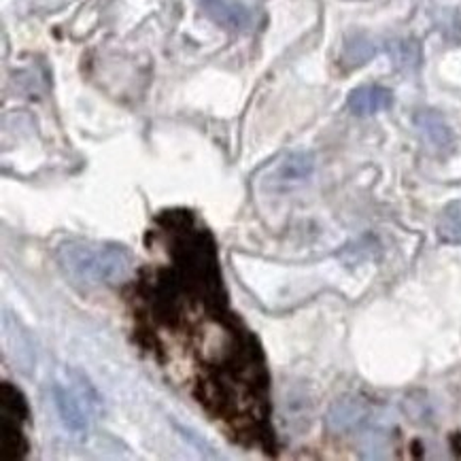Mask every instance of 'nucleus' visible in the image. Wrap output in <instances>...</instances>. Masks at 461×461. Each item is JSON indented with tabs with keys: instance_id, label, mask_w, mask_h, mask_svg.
Instances as JSON below:
<instances>
[{
	"instance_id": "obj_1",
	"label": "nucleus",
	"mask_w": 461,
	"mask_h": 461,
	"mask_svg": "<svg viewBox=\"0 0 461 461\" xmlns=\"http://www.w3.org/2000/svg\"><path fill=\"white\" fill-rule=\"evenodd\" d=\"M64 275L79 287L120 285L132 273V253L123 245L94 240H64L58 245Z\"/></svg>"
},
{
	"instance_id": "obj_2",
	"label": "nucleus",
	"mask_w": 461,
	"mask_h": 461,
	"mask_svg": "<svg viewBox=\"0 0 461 461\" xmlns=\"http://www.w3.org/2000/svg\"><path fill=\"white\" fill-rule=\"evenodd\" d=\"M53 402L58 415L73 434H84L98 409V393L79 370H64V376L53 383Z\"/></svg>"
},
{
	"instance_id": "obj_3",
	"label": "nucleus",
	"mask_w": 461,
	"mask_h": 461,
	"mask_svg": "<svg viewBox=\"0 0 461 461\" xmlns=\"http://www.w3.org/2000/svg\"><path fill=\"white\" fill-rule=\"evenodd\" d=\"M200 7L212 22L232 32L249 31L253 14L240 0H200Z\"/></svg>"
},
{
	"instance_id": "obj_4",
	"label": "nucleus",
	"mask_w": 461,
	"mask_h": 461,
	"mask_svg": "<svg viewBox=\"0 0 461 461\" xmlns=\"http://www.w3.org/2000/svg\"><path fill=\"white\" fill-rule=\"evenodd\" d=\"M393 104L392 90L383 86H362L348 94V109L357 117H370Z\"/></svg>"
},
{
	"instance_id": "obj_5",
	"label": "nucleus",
	"mask_w": 461,
	"mask_h": 461,
	"mask_svg": "<svg viewBox=\"0 0 461 461\" xmlns=\"http://www.w3.org/2000/svg\"><path fill=\"white\" fill-rule=\"evenodd\" d=\"M312 168H315V158L309 151H294L285 156L275 168V181L283 183H298L309 179Z\"/></svg>"
},
{
	"instance_id": "obj_6",
	"label": "nucleus",
	"mask_w": 461,
	"mask_h": 461,
	"mask_svg": "<svg viewBox=\"0 0 461 461\" xmlns=\"http://www.w3.org/2000/svg\"><path fill=\"white\" fill-rule=\"evenodd\" d=\"M376 56V47L368 37H351L345 43V50H342V64L347 68H357L364 67L366 62H370L372 58Z\"/></svg>"
},
{
	"instance_id": "obj_7",
	"label": "nucleus",
	"mask_w": 461,
	"mask_h": 461,
	"mask_svg": "<svg viewBox=\"0 0 461 461\" xmlns=\"http://www.w3.org/2000/svg\"><path fill=\"white\" fill-rule=\"evenodd\" d=\"M417 126L421 128L425 139H428L431 145L445 147L451 143V130L447 128V123L440 115L431 113V111H423V113L417 115Z\"/></svg>"
},
{
	"instance_id": "obj_8",
	"label": "nucleus",
	"mask_w": 461,
	"mask_h": 461,
	"mask_svg": "<svg viewBox=\"0 0 461 461\" xmlns=\"http://www.w3.org/2000/svg\"><path fill=\"white\" fill-rule=\"evenodd\" d=\"M438 239L448 245H461V204L447 206L440 215Z\"/></svg>"
},
{
	"instance_id": "obj_9",
	"label": "nucleus",
	"mask_w": 461,
	"mask_h": 461,
	"mask_svg": "<svg viewBox=\"0 0 461 461\" xmlns=\"http://www.w3.org/2000/svg\"><path fill=\"white\" fill-rule=\"evenodd\" d=\"M28 453V442L17 428L14 419L11 425L7 419H3V459H22Z\"/></svg>"
},
{
	"instance_id": "obj_10",
	"label": "nucleus",
	"mask_w": 461,
	"mask_h": 461,
	"mask_svg": "<svg viewBox=\"0 0 461 461\" xmlns=\"http://www.w3.org/2000/svg\"><path fill=\"white\" fill-rule=\"evenodd\" d=\"M0 389H3V412L11 411V419L23 421L28 417V404L23 395L14 385H9V383H3Z\"/></svg>"
},
{
	"instance_id": "obj_11",
	"label": "nucleus",
	"mask_w": 461,
	"mask_h": 461,
	"mask_svg": "<svg viewBox=\"0 0 461 461\" xmlns=\"http://www.w3.org/2000/svg\"><path fill=\"white\" fill-rule=\"evenodd\" d=\"M393 50V60L398 67H415V64L419 62V47L415 41H398V43L392 45Z\"/></svg>"
}]
</instances>
